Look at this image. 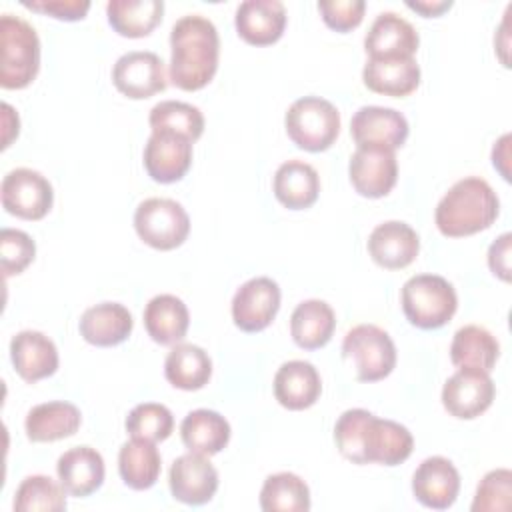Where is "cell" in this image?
Returning a JSON list of instances; mask_svg holds the SVG:
<instances>
[{"label":"cell","instance_id":"6da1fadb","mask_svg":"<svg viewBox=\"0 0 512 512\" xmlns=\"http://www.w3.org/2000/svg\"><path fill=\"white\" fill-rule=\"evenodd\" d=\"M334 440L340 454L354 464L396 466L408 460L414 448V438L406 426L378 418L364 408H350L340 414Z\"/></svg>","mask_w":512,"mask_h":512},{"label":"cell","instance_id":"7a4b0ae2","mask_svg":"<svg viewBox=\"0 0 512 512\" xmlns=\"http://www.w3.org/2000/svg\"><path fill=\"white\" fill-rule=\"evenodd\" d=\"M170 80L186 92L204 88L218 70L220 38L212 20L186 14L170 32Z\"/></svg>","mask_w":512,"mask_h":512},{"label":"cell","instance_id":"3957f363","mask_svg":"<svg viewBox=\"0 0 512 512\" xmlns=\"http://www.w3.org/2000/svg\"><path fill=\"white\" fill-rule=\"evenodd\" d=\"M500 202L492 186L478 176L458 180L438 202L434 220L448 238H462L486 230L494 224Z\"/></svg>","mask_w":512,"mask_h":512},{"label":"cell","instance_id":"277c9868","mask_svg":"<svg viewBox=\"0 0 512 512\" xmlns=\"http://www.w3.org/2000/svg\"><path fill=\"white\" fill-rule=\"evenodd\" d=\"M40 68V40L34 26L20 16L0 18V86L26 88Z\"/></svg>","mask_w":512,"mask_h":512},{"label":"cell","instance_id":"5b68a950","mask_svg":"<svg viewBox=\"0 0 512 512\" xmlns=\"http://www.w3.org/2000/svg\"><path fill=\"white\" fill-rule=\"evenodd\" d=\"M402 310L408 322L422 330L448 324L458 308L454 286L438 274H416L402 286Z\"/></svg>","mask_w":512,"mask_h":512},{"label":"cell","instance_id":"8992f818","mask_svg":"<svg viewBox=\"0 0 512 512\" xmlns=\"http://www.w3.org/2000/svg\"><path fill=\"white\" fill-rule=\"evenodd\" d=\"M284 126L288 138L306 152L328 150L340 132L338 108L320 96H304L290 104Z\"/></svg>","mask_w":512,"mask_h":512},{"label":"cell","instance_id":"52a82bcc","mask_svg":"<svg viewBox=\"0 0 512 512\" xmlns=\"http://www.w3.org/2000/svg\"><path fill=\"white\" fill-rule=\"evenodd\" d=\"M342 356L354 366L360 382H378L396 366V346L390 334L374 324L350 328L342 342Z\"/></svg>","mask_w":512,"mask_h":512},{"label":"cell","instance_id":"ba28073f","mask_svg":"<svg viewBox=\"0 0 512 512\" xmlns=\"http://www.w3.org/2000/svg\"><path fill=\"white\" fill-rule=\"evenodd\" d=\"M134 228L148 246L174 250L188 238L190 218L184 206L172 198H148L134 212Z\"/></svg>","mask_w":512,"mask_h":512},{"label":"cell","instance_id":"9c48e42d","mask_svg":"<svg viewBox=\"0 0 512 512\" xmlns=\"http://www.w3.org/2000/svg\"><path fill=\"white\" fill-rule=\"evenodd\" d=\"M2 206L22 220L44 218L54 202V190L46 176L32 168L10 170L0 186Z\"/></svg>","mask_w":512,"mask_h":512},{"label":"cell","instance_id":"30bf717a","mask_svg":"<svg viewBox=\"0 0 512 512\" xmlns=\"http://www.w3.org/2000/svg\"><path fill=\"white\" fill-rule=\"evenodd\" d=\"M348 174L354 190L366 198L386 196L398 180V162L392 148L366 144L350 156Z\"/></svg>","mask_w":512,"mask_h":512},{"label":"cell","instance_id":"8fae6325","mask_svg":"<svg viewBox=\"0 0 512 512\" xmlns=\"http://www.w3.org/2000/svg\"><path fill=\"white\" fill-rule=\"evenodd\" d=\"M496 386L490 372L460 368L442 388V404L448 414L460 420H472L486 412L494 400Z\"/></svg>","mask_w":512,"mask_h":512},{"label":"cell","instance_id":"7c38bea8","mask_svg":"<svg viewBox=\"0 0 512 512\" xmlns=\"http://www.w3.org/2000/svg\"><path fill=\"white\" fill-rule=\"evenodd\" d=\"M112 82L124 96L144 100L166 88V68L162 58L154 52H126L112 68Z\"/></svg>","mask_w":512,"mask_h":512},{"label":"cell","instance_id":"4fadbf2b","mask_svg":"<svg viewBox=\"0 0 512 512\" xmlns=\"http://www.w3.org/2000/svg\"><path fill=\"white\" fill-rule=\"evenodd\" d=\"M280 308V288L268 276L244 282L232 298V320L244 332H260L270 326Z\"/></svg>","mask_w":512,"mask_h":512},{"label":"cell","instance_id":"5bb4252c","mask_svg":"<svg viewBox=\"0 0 512 512\" xmlns=\"http://www.w3.org/2000/svg\"><path fill=\"white\" fill-rule=\"evenodd\" d=\"M172 496L188 506H202L210 502L218 490V472L208 456L188 452L178 456L168 474Z\"/></svg>","mask_w":512,"mask_h":512},{"label":"cell","instance_id":"9a60e30c","mask_svg":"<svg viewBox=\"0 0 512 512\" xmlns=\"http://www.w3.org/2000/svg\"><path fill=\"white\" fill-rule=\"evenodd\" d=\"M192 164V140L182 134L158 130L144 146V168L160 184H172L184 178Z\"/></svg>","mask_w":512,"mask_h":512},{"label":"cell","instance_id":"2e32d148","mask_svg":"<svg viewBox=\"0 0 512 512\" xmlns=\"http://www.w3.org/2000/svg\"><path fill=\"white\" fill-rule=\"evenodd\" d=\"M416 500L432 510L450 508L460 492V474L444 456H430L420 462L412 476Z\"/></svg>","mask_w":512,"mask_h":512},{"label":"cell","instance_id":"e0dca14e","mask_svg":"<svg viewBox=\"0 0 512 512\" xmlns=\"http://www.w3.org/2000/svg\"><path fill=\"white\" fill-rule=\"evenodd\" d=\"M408 120L402 112L384 106H362L350 122V134L356 146L376 144L386 148H400L408 138Z\"/></svg>","mask_w":512,"mask_h":512},{"label":"cell","instance_id":"ac0fdd59","mask_svg":"<svg viewBox=\"0 0 512 512\" xmlns=\"http://www.w3.org/2000/svg\"><path fill=\"white\" fill-rule=\"evenodd\" d=\"M420 250V238L412 226L400 220L378 224L368 236L372 260L386 270H400L414 262Z\"/></svg>","mask_w":512,"mask_h":512},{"label":"cell","instance_id":"d6986e66","mask_svg":"<svg viewBox=\"0 0 512 512\" xmlns=\"http://www.w3.org/2000/svg\"><path fill=\"white\" fill-rule=\"evenodd\" d=\"M238 36L252 46L280 40L286 28V8L280 0H244L234 16Z\"/></svg>","mask_w":512,"mask_h":512},{"label":"cell","instance_id":"ffe728a7","mask_svg":"<svg viewBox=\"0 0 512 512\" xmlns=\"http://www.w3.org/2000/svg\"><path fill=\"white\" fill-rule=\"evenodd\" d=\"M420 38L416 28L396 12H382L374 18L364 38L368 58L414 56Z\"/></svg>","mask_w":512,"mask_h":512},{"label":"cell","instance_id":"44dd1931","mask_svg":"<svg viewBox=\"0 0 512 512\" xmlns=\"http://www.w3.org/2000/svg\"><path fill=\"white\" fill-rule=\"evenodd\" d=\"M364 86L376 94L402 98L420 84V66L414 56L368 58L362 70Z\"/></svg>","mask_w":512,"mask_h":512},{"label":"cell","instance_id":"7402d4cb","mask_svg":"<svg viewBox=\"0 0 512 512\" xmlns=\"http://www.w3.org/2000/svg\"><path fill=\"white\" fill-rule=\"evenodd\" d=\"M10 358L18 376L26 382L48 378L58 368L56 344L38 330H22L10 340Z\"/></svg>","mask_w":512,"mask_h":512},{"label":"cell","instance_id":"603a6c76","mask_svg":"<svg viewBox=\"0 0 512 512\" xmlns=\"http://www.w3.org/2000/svg\"><path fill=\"white\" fill-rule=\"evenodd\" d=\"M58 480L70 496L84 498L96 492L104 482V458L96 448L76 446L66 450L56 462Z\"/></svg>","mask_w":512,"mask_h":512},{"label":"cell","instance_id":"cb8c5ba5","mask_svg":"<svg viewBox=\"0 0 512 512\" xmlns=\"http://www.w3.org/2000/svg\"><path fill=\"white\" fill-rule=\"evenodd\" d=\"M322 380L314 364L288 360L274 374V396L288 410H306L320 398Z\"/></svg>","mask_w":512,"mask_h":512},{"label":"cell","instance_id":"d4e9b609","mask_svg":"<svg viewBox=\"0 0 512 512\" xmlns=\"http://www.w3.org/2000/svg\"><path fill=\"white\" fill-rule=\"evenodd\" d=\"M134 320L126 306L118 302H102L90 306L80 318V336L100 348L116 346L124 342L132 332Z\"/></svg>","mask_w":512,"mask_h":512},{"label":"cell","instance_id":"484cf974","mask_svg":"<svg viewBox=\"0 0 512 512\" xmlns=\"http://www.w3.org/2000/svg\"><path fill=\"white\" fill-rule=\"evenodd\" d=\"M272 188L282 206L288 210H304L318 200L320 176L308 162L288 160L278 166Z\"/></svg>","mask_w":512,"mask_h":512},{"label":"cell","instance_id":"4316f807","mask_svg":"<svg viewBox=\"0 0 512 512\" xmlns=\"http://www.w3.org/2000/svg\"><path fill=\"white\" fill-rule=\"evenodd\" d=\"M82 422L80 410L64 400H52L34 406L26 414V436L32 442H56L78 432Z\"/></svg>","mask_w":512,"mask_h":512},{"label":"cell","instance_id":"83f0119b","mask_svg":"<svg viewBox=\"0 0 512 512\" xmlns=\"http://www.w3.org/2000/svg\"><path fill=\"white\" fill-rule=\"evenodd\" d=\"M188 324V308L174 294H158L144 308V328L162 346L178 344L186 336Z\"/></svg>","mask_w":512,"mask_h":512},{"label":"cell","instance_id":"f1b7e54d","mask_svg":"<svg viewBox=\"0 0 512 512\" xmlns=\"http://www.w3.org/2000/svg\"><path fill=\"white\" fill-rule=\"evenodd\" d=\"M180 438L190 452L214 456L226 448L230 440V424L216 410L198 408L184 416Z\"/></svg>","mask_w":512,"mask_h":512},{"label":"cell","instance_id":"f546056e","mask_svg":"<svg viewBox=\"0 0 512 512\" xmlns=\"http://www.w3.org/2000/svg\"><path fill=\"white\" fill-rule=\"evenodd\" d=\"M336 328V316L324 300H304L290 316V334L304 350H316L330 342Z\"/></svg>","mask_w":512,"mask_h":512},{"label":"cell","instance_id":"4dcf8cb0","mask_svg":"<svg viewBox=\"0 0 512 512\" xmlns=\"http://www.w3.org/2000/svg\"><path fill=\"white\" fill-rule=\"evenodd\" d=\"M500 356V344L482 326L468 324L456 330L450 344V360L458 368H476L490 372Z\"/></svg>","mask_w":512,"mask_h":512},{"label":"cell","instance_id":"1f68e13d","mask_svg":"<svg viewBox=\"0 0 512 512\" xmlns=\"http://www.w3.org/2000/svg\"><path fill=\"white\" fill-rule=\"evenodd\" d=\"M164 376L174 388L200 390L212 376V360L196 344H176L164 360Z\"/></svg>","mask_w":512,"mask_h":512},{"label":"cell","instance_id":"d6a6232c","mask_svg":"<svg viewBox=\"0 0 512 512\" xmlns=\"http://www.w3.org/2000/svg\"><path fill=\"white\" fill-rule=\"evenodd\" d=\"M162 470V458L154 442L132 438L118 452V472L132 490H148L156 484Z\"/></svg>","mask_w":512,"mask_h":512},{"label":"cell","instance_id":"836d02e7","mask_svg":"<svg viewBox=\"0 0 512 512\" xmlns=\"http://www.w3.org/2000/svg\"><path fill=\"white\" fill-rule=\"evenodd\" d=\"M162 0H110L106 16L110 26L126 38L148 36L162 20Z\"/></svg>","mask_w":512,"mask_h":512},{"label":"cell","instance_id":"e575fe53","mask_svg":"<svg viewBox=\"0 0 512 512\" xmlns=\"http://www.w3.org/2000/svg\"><path fill=\"white\" fill-rule=\"evenodd\" d=\"M260 508L264 512H308V484L292 472L272 474L264 480L260 490Z\"/></svg>","mask_w":512,"mask_h":512},{"label":"cell","instance_id":"d590c367","mask_svg":"<svg viewBox=\"0 0 512 512\" xmlns=\"http://www.w3.org/2000/svg\"><path fill=\"white\" fill-rule=\"evenodd\" d=\"M148 122L152 132L168 130V132L182 134L192 142H196L204 132V116L200 108L188 102H178V100L158 102L150 110Z\"/></svg>","mask_w":512,"mask_h":512},{"label":"cell","instance_id":"8d00e7d4","mask_svg":"<svg viewBox=\"0 0 512 512\" xmlns=\"http://www.w3.org/2000/svg\"><path fill=\"white\" fill-rule=\"evenodd\" d=\"M66 490L50 476H26L14 496L16 512H60L66 508Z\"/></svg>","mask_w":512,"mask_h":512},{"label":"cell","instance_id":"74e56055","mask_svg":"<svg viewBox=\"0 0 512 512\" xmlns=\"http://www.w3.org/2000/svg\"><path fill=\"white\" fill-rule=\"evenodd\" d=\"M174 430V416L164 404L142 402L134 406L126 416V432L130 438L148 442H162Z\"/></svg>","mask_w":512,"mask_h":512},{"label":"cell","instance_id":"f35d334b","mask_svg":"<svg viewBox=\"0 0 512 512\" xmlns=\"http://www.w3.org/2000/svg\"><path fill=\"white\" fill-rule=\"evenodd\" d=\"M512 502V472L508 468L490 470L478 484L472 512H506Z\"/></svg>","mask_w":512,"mask_h":512},{"label":"cell","instance_id":"ab89813d","mask_svg":"<svg viewBox=\"0 0 512 512\" xmlns=\"http://www.w3.org/2000/svg\"><path fill=\"white\" fill-rule=\"evenodd\" d=\"M36 256L34 240L14 228H2L0 232V268L4 276H14L24 272Z\"/></svg>","mask_w":512,"mask_h":512},{"label":"cell","instance_id":"60d3db41","mask_svg":"<svg viewBox=\"0 0 512 512\" xmlns=\"http://www.w3.org/2000/svg\"><path fill=\"white\" fill-rule=\"evenodd\" d=\"M318 10L328 28L336 32H348L362 22L366 2L364 0H322L318 2Z\"/></svg>","mask_w":512,"mask_h":512},{"label":"cell","instance_id":"b9f144b4","mask_svg":"<svg viewBox=\"0 0 512 512\" xmlns=\"http://www.w3.org/2000/svg\"><path fill=\"white\" fill-rule=\"evenodd\" d=\"M22 6L40 14H48L58 20H66V22L82 20L90 10L88 0H32V2L24 0Z\"/></svg>","mask_w":512,"mask_h":512},{"label":"cell","instance_id":"7bdbcfd3","mask_svg":"<svg viewBox=\"0 0 512 512\" xmlns=\"http://www.w3.org/2000/svg\"><path fill=\"white\" fill-rule=\"evenodd\" d=\"M510 240L512 236L506 232L496 238L488 248V266L492 274L504 282L510 280Z\"/></svg>","mask_w":512,"mask_h":512},{"label":"cell","instance_id":"ee69618b","mask_svg":"<svg viewBox=\"0 0 512 512\" xmlns=\"http://www.w3.org/2000/svg\"><path fill=\"white\" fill-rule=\"evenodd\" d=\"M406 6L410 10H416L418 14L426 16V18H436L452 6V0H416V2L408 0Z\"/></svg>","mask_w":512,"mask_h":512}]
</instances>
